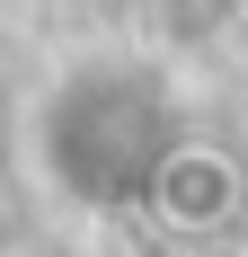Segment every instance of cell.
Returning <instances> with one entry per match:
<instances>
[{"label": "cell", "mask_w": 248, "mask_h": 257, "mask_svg": "<svg viewBox=\"0 0 248 257\" xmlns=\"http://www.w3.org/2000/svg\"><path fill=\"white\" fill-rule=\"evenodd\" d=\"M151 204L169 213L177 231H213V222H230V204H239V169H230L222 151L186 142V151H169L151 169Z\"/></svg>", "instance_id": "cell-1"}]
</instances>
